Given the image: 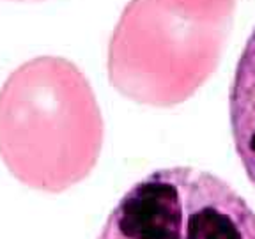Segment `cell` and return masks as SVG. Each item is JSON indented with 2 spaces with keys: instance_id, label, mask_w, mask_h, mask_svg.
Instances as JSON below:
<instances>
[{
  "instance_id": "1",
  "label": "cell",
  "mask_w": 255,
  "mask_h": 239,
  "mask_svg": "<svg viewBox=\"0 0 255 239\" xmlns=\"http://www.w3.org/2000/svg\"><path fill=\"white\" fill-rule=\"evenodd\" d=\"M101 119L87 80L60 57H36L0 89V158L16 179L57 193L92 167Z\"/></svg>"
},
{
  "instance_id": "2",
  "label": "cell",
  "mask_w": 255,
  "mask_h": 239,
  "mask_svg": "<svg viewBox=\"0 0 255 239\" xmlns=\"http://www.w3.org/2000/svg\"><path fill=\"white\" fill-rule=\"evenodd\" d=\"M98 239H255V209L211 172L159 168L121 197Z\"/></svg>"
},
{
  "instance_id": "3",
  "label": "cell",
  "mask_w": 255,
  "mask_h": 239,
  "mask_svg": "<svg viewBox=\"0 0 255 239\" xmlns=\"http://www.w3.org/2000/svg\"><path fill=\"white\" fill-rule=\"evenodd\" d=\"M229 119L236 154L255 188V27L236 66L229 92Z\"/></svg>"
}]
</instances>
